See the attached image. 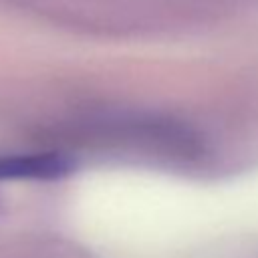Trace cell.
Here are the masks:
<instances>
[{
	"mask_svg": "<svg viewBox=\"0 0 258 258\" xmlns=\"http://www.w3.org/2000/svg\"><path fill=\"white\" fill-rule=\"evenodd\" d=\"M71 171V161L56 153L0 157V179H56Z\"/></svg>",
	"mask_w": 258,
	"mask_h": 258,
	"instance_id": "cell-1",
	"label": "cell"
}]
</instances>
